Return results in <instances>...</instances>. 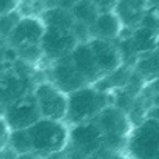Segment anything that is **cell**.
Instances as JSON below:
<instances>
[{
	"instance_id": "cell-10",
	"label": "cell",
	"mask_w": 159,
	"mask_h": 159,
	"mask_svg": "<svg viewBox=\"0 0 159 159\" xmlns=\"http://www.w3.org/2000/svg\"><path fill=\"white\" fill-rule=\"evenodd\" d=\"M49 82H52L56 88L63 91L64 93H70L73 91H77L80 88L88 85L87 80L74 67L71 59H70V55L53 61V66L50 69Z\"/></svg>"
},
{
	"instance_id": "cell-6",
	"label": "cell",
	"mask_w": 159,
	"mask_h": 159,
	"mask_svg": "<svg viewBox=\"0 0 159 159\" xmlns=\"http://www.w3.org/2000/svg\"><path fill=\"white\" fill-rule=\"evenodd\" d=\"M34 98L41 117L64 121L67 112V93L56 88L52 82L42 81L34 88Z\"/></svg>"
},
{
	"instance_id": "cell-21",
	"label": "cell",
	"mask_w": 159,
	"mask_h": 159,
	"mask_svg": "<svg viewBox=\"0 0 159 159\" xmlns=\"http://www.w3.org/2000/svg\"><path fill=\"white\" fill-rule=\"evenodd\" d=\"M10 127H8L7 121L4 120L2 115H0V151L4 149L8 145V138H10Z\"/></svg>"
},
{
	"instance_id": "cell-20",
	"label": "cell",
	"mask_w": 159,
	"mask_h": 159,
	"mask_svg": "<svg viewBox=\"0 0 159 159\" xmlns=\"http://www.w3.org/2000/svg\"><path fill=\"white\" fill-rule=\"evenodd\" d=\"M89 159H127V157L121 152H113L105 147H101Z\"/></svg>"
},
{
	"instance_id": "cell-18",
	"label": "cell",
	"mask_w": 159,
	"mask_h": 159,
	"mask_svg": "<svg viewBox=\"0 0 159 159\" xmlns=\"http://www.w3.org/2000/svg\"><path fill=\"white\" fill-rule=\"evenodd\" d=\"M8 147L16 152L17 157L32 152L31 140H30V135H28L27 129L13 130V131L10 133V138H8Z\"/></svg>"
},
{
	"instance_id": "cell-9",
	"label": "cell",
	"mask_w": 159,
	"mask_h": 159,
	"mask_svg": "<svg viewBox=\"0 0 159 159\" xmlns=\"http://www.w3.org/2000/svg\"><path fill=\"white\" fill-rule=\"evenodd\" d=\"M43 32L45 25L39 17L21 16L10 35L7 36V43L16 50L28 45H39Z\"/></svg>"
},
{
	"instance_id": "cell-1",
	"label": "cell",
	"mask_w": 159,
	"mask_h": 159,
	"mask_svg": "<svg viewBox=\"0 0 159 159\" xmlns=\"http://www.w3.org/2000/svg\"><path fill=\"white\" fill-rule=\"evenodd\" d=\"M113 103L110 92L98 91L92 85H85L77 91L67 93V112L64 123L67 126L89 121L103 107Z\"/></svg>"
},
{
	"instance_id": "cell-19",
	"label": "cell",
	"mask_w": 159,
	"mask_h": 159,
	"mask_svg": "<svg viewBox=\"0 0 159 159\" xmlns=\"http://www.w3.org/2000/svg\"><path fill=\"white\" fill-rule=\"evenodd\" d=\"M21 18V14L17 10L11 11L8 14H3L0 16V38H6L10 35V32L13 31V28L16 27V24L18 22V20Z\"/></svg>"
},
{
	"instance_id": "cell-11",
	"label": "cell",
	"mask_w": 159,
	"mask_h": 159,
	"mask_svg": "<svg viewBox=\"0 0 159 159\" xmlns=\"http://www.w3.org/2000/svg\"><path fill=\"white\" fill-rule=\"evenodd\" d=\"M88 46L95 57L96 66H98L99 71L102 73V75L115 71L123 64L119 48L116 43H113V41L91 38L88 41Z\"/></svg>"
},
{
	"instance_id": "cell-4",
	"label": "cell",
	"mask_w": 159,
	"mask_h": 159,
	"mask_svg": "<svg viewBox=\"0 0 159 159\" xmlns=\"http://www.w3.org/2000/svg\"><path fill=\"white\" fill-rule=\"evenodd\" d=\"M124 155L133 159H159V120L145 117L134 124L126 141Z\"/></svg>"
},
{
	"instance_id": "cell-24",
	"label": "cell",
	"mask_w": 159,
	"mask_h": 159,
	"mask_svg": "<svg viewBox=\"0 0 159 159\" xmlns=\"http://www.w3.org/2000/svg\"><path fill=\"white\" fill-rule=\"evenodd\" d=\"M77 2V0H57V3H56V6H61V7H66L69 8L71 4H74V3Z\"/></svg>"
},
{
	"instance_id": "cell-12",
	"label": "cell",
	"mask_w": 159,
	"mask_h": 159,
	"mask_svg": "<svg viewBox=\"0 0 159 159\" xmlns=\"http://www.w3.org/2000/svg\"><path fill=\"white\" fill-rule=\"evenodd\" d=\"M70 59H71L74 67L81 73V75L87 80L88 85H92L102 78V73L99 71L98 66H96L95 57H93L92 52H91L88 42H80L74 46V49L70 53Z\"/></svg>"
},
{
	"instance_id": "cell-7",
	"label": "cell",
	"mask_w": 159,
	"mask_h": 159,
	"mask_svg": "<svg viewBox=\"0 0 159 159\" xmlns=\"http://www.w3.org/2000/svg\"><path fill=\"white\" fill-rule=\"evenodd\" d=\"M2 116L7 121L11 131L28 129L41 119V113L32 92L21 96L20 99L6 106Z\"/></svg>"
},
{
	"instance_id": "cell-23",
	"label": "cell",
	"mask_w": 159,
	"mask_h": 159,
	"mask_svg": "<svg viewBox=\"0 0 159 159\" xmlns=\"http://www.w3.org/2000/svg\"><path fill=\"white\" fill-rule=\"evenodd\" d=\"M20 4V0H0V16L8 14L11 11L17 10Z\"/></svg>"
},
{
	"instance_id": "cell-16",
	"label": "cell",
	"mask_w": 159,
	"mask_h": 159,
	"mask_svg": "<svg viewBox=\"0 0 159 159\" xmlns=\"http://www.w3.org/2000/svg\"><path fill=\"white\" fill-rule=\"evenodd\" d=\"M69 10L71 13L74 21L85 24L88 27H91L93 24V21L96 20V17L99 14V10L93 4L92 0H77L74 4L70 6Z\"/></svg>"
},
{
	"instance_id": "cell-13",
	"label": "cell",
	"mask_w": 159,
	"mask_h": 159,
	"mask_svg": "<svg viewBox=\"0 0 159 159\" xmlns=\"http://www.w3.org/2000/svg\"><path fill=\"white\" fill-rule=\"evenodd\" d=\"M123 24L115 11L99 13L93 24L89 27L91 38H99L105 41H115L121 35Z\"/></svg>"
},
{
	"instance_id": "cell-2",
	"label": "cell",
	"mask_w": 159,
	"mask_h": 159,
	"mask_svg": "<svg viewBox=\"0 0 159 159\" xmlns=\"http://www.w3.org/2000/svg\"><path fill=\"white\" fill-rule=\"evenodd\" d=\"M69 129L64 121L41 117L27 129L32 152L42 158L63 152L69 141Z\"/></svg>"
},
{
	"instance_id": "cell-15",
	"label": "cell",
	"mask_w": 159,
	"mask_h": 159,
	"mask_svg": "<svg viewBox=\"0 0 159 159\" xmlns=\"http://www.w3.org/2000/svg\"><path fill=\"white\" fill-rule=\"evenodd\" d=\"M45 28H55L61 31H71L74 25V18L69 8L61 6H52L42 11L41 17Z\"/></svg>"
},
{
	"instance_id": "cell-22",
	"label": "cell",
	"mask_w": 159,
	"mask_h": 159,
	"mask_svg": "<svg viewBox=\"0 0 159 159\" xmlns=\"http://www.w3.org/2000/svg\"><path fill=\"white\" fill-rule=\"evenodd\" d=\"M92 2L99 10V13H106V11L115 10L119 0H92Z\"/></svg>"
},
{
	"instance_id": "cell-5",
	"label": "cell",
	"mask_w": 159,
	"mask_h": 159,
	"mask_svg": "<svg viewBox=\"0 0 159 159\" xmlns=\"http://www.w3.org/2000/svg\"><path fill=\"white\" fill-rule=\"evenodd\" d=\"M103 137L93 120L70 126L63 154L69 159H89L102 147Z\"/></svg>"
},
{
	"instance_id": "cell-8",
	"label": "cell",
	"mask_w": 159,
	"mask_h": 159,
	"mask_svg": "<svg viewBox=\"0 0 159 159\" xmlns=\"http://www.w3.org/2000/svg\"><path fill=\"white\" fill-rule=\"evenodd\" d=\"M77 43L78 42L71 31L45 28L39 46H41L43 57L49 59L50 61H56L61 57L69 56Z\"/></svg>"
},
{
	"instance_id": "cell-3",
	"label": "cell",
	"mask_w": 159,
	"mask_h": 159,
	"mask_svg": "<svg viewBox=\"0 0 159 159\" xmlns=\"http://www.w3.org/2000/svg\"><path fill=\"white\" fill-rule=\"evenodd\" d=\"M92 120L102 133V147L113 152L124 154L127 137L133 129L131 119L129 117V115L112 103L103 107Z\"/></svg>"
},
{
	"instance_id": "cell-17",
	"label": "cell",
	"mask_w": 159,
	"mask_h": 159,
	"mask_svg": "<svg viewBox=\"0 0 159 159\" xmlns=\"http://www.w3.org/2000/svg\"><path fill=\"white\" fill-rule=\"evenodd\" d=\"M131 41L138 53L147 52V50H151L154 46H157L158 32L154 30H149V28H145V27H138L133 32Z\"/></svg>"
},
{
	"instance_id": "cell-14",
	"label": "cell",
	"mask_w": 159,
	"mask_h": 159,
	"mask_svg": "<svg viewBox=\"0 0 159 159\" xmlns=\"http://www.w3.org/2000/svg\"><path fill=\"white\" fill-rule=\"evenodd\" d=\"M116 16L126 27H135L140 25V21L147 11V0H119L115 10Z\"/></svg>"
}]
</instances>
